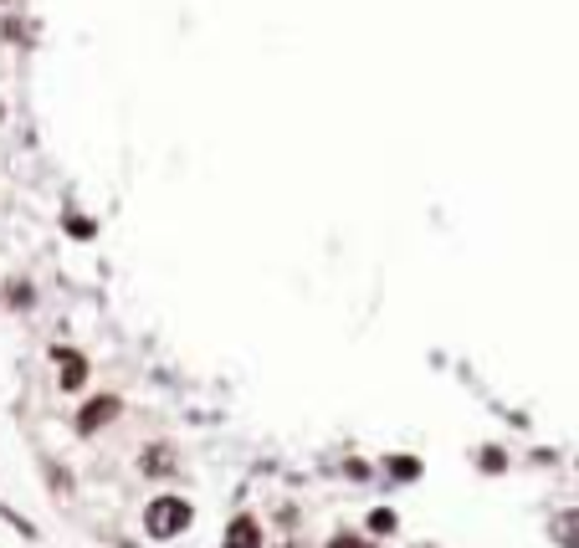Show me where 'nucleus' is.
Returning a JSON list of instances; mask_svg holds the SVG:
<instances>
[{
  "label": "nucleus",
  "mask_w": 579,
  "mask_h": 548,
  "mask_svg": "<svg viewBox=\"0 0 579 548\" xmlns=\"http://www.w3.org/2000/svg\"><path fill=\"white\" fill-rule=\"evenodd\" d=\"M221 548H262V523L251 518V512H236L226 523V538H221Z\"/></svg>",
  "instance_id": "4"
},
{
  "label": "nucleus",
  "mask_w": 579,
  "mask_h": 548,
  "mask_svg": "<svg viewBox=\"0 0 579 548\" xmlns=\"http://www.w3.org/2000/svg\"><path fill=\"white\" fill-rule=\"evenodd\" d=\"M93 231H98L93 221H83V216H67V236H77V241H93Z\"/></svg>",
  "instance_id": "10"
},
{
  "label": "nucleus",
  "mask_w": 579,
  "mask_h": 548,
  "mask_svg": "<svg viewBox=\"0 0 579 548\" xmlns=\"http://www.w3.org/2000/svg\"><path fill=\"white\" fill-rule=\"evenodd\" d=\"M282 548H298V544H282Z\"/></svg>",
  "instance_id": "13"
},
{
  "label": "nucleus",
  "mask_w": 579,
  "mask_h": 548,
  "mask_svg": "<svg viewBox=\"0 0 579 548\" xmlns=\"http://www.w3.org/2000/svg\"><path fill=\"white\" fill-rule=\"evenodd\" d=\"M385 471H390L395 482H415V477H420V456H405V451H395V456H385Z\"/></svg>",
  "instance_id": "5"
},
{
  "label": "nucleus",
  "mask_w": 579,
  "mask_h": 548,
  "mask_svg": "<svg viewBox=\"0 0 579 548\" xmlns=\"http://www.w3.org/2000/svg\"><path fill=\"white\" fill-rule=\"evenodd\" d=\"M190 523H195V508H190L185 497H175V492L154 497V503L144 508V533L154 538V544H169V538H180Z\"/></svg>",
  "instance_id": "1"
},
{
  "label": "nucleus",
  "mask_w": 579,
  "mask_h": 548,
  "mask_svg": "<svg viewBox=\"0 0 579 548\" xmlns=\"http://www.w3.org/2000/svg\"><path fill=\"white\" fill-rule=\"evenodd\" d=\"M395 528H400V518H395L390 508H374V512H370V533H379V538H390Z\"/></svg>",
  "instance_id": "8"
},
{
  "label": "nucleus",
  "mask_w": 579,
  "mask_h": 548,
  "mask_svg": "<svg viewBox=\"0 0 579 548\" xmlns=\"http://www.w3.org/2000/svg\"><path fill=\"white\" fill-rule=\"evenodd\" d=\"M323 548H374V544H370V538H359V533H333Z\"/></svg>",
  "instance_id": "11"
},
{
  "label": "nucleus",
  "mask_w": 579,
  "mask_h": 548,
  "mask_svg": "<svg viewBox=\"0 0 579 548\" xmlns=\"http://www.w3.org/2000/svg\"><path fill=\"white\" fill-rule=\"evenodd\" d=\"M52 359H57V385L62 389H83L87 385V354H77V348H67V344H57L52 348Z\"/></svg>",
  "instance_id": "3"
},
{
  "label": "nucleus",
  "mask_w": 579,
  "mask_h": 548,
  "mask_svg": "<svg viewBox=\"0 0 579 548\" xmlns=\"http://www.w3.org/2000/svg\"><path fill=\"white\" fill-rule=\"evenodd\" d=\"M482 471H508V456H502V451H482Z\"/></svg>",
  "instance_id": "12"
},
{
  "label": "nucleus",
  "mask_w": 579,
  "mask_h": 548,
  "mask_svg": "<svg viewBox=\"0 0 579 548\" xmlns=\"http://www.w3.org/2000/svg\"><path fill=\"white\" fill-rule=\"evenodd\" d=\"M139 471H149V477H165V471H175V451H169V446H149L144 462H139Z\"/></svg>",
  "instance_id": "7"
},
{
  "label": "nucleus",
  "mask_w": 579,
  "mask_h": 548,
  "mask_svg": "<svg viewBox=\"0 0 579 548\" xmlns=\"http://www.w3.org/2000/svg\"><path fill=\"white\" fill-rule=\"evenodd\" d=\"M118 415H124V400H118V395H93V400L77 410V430H83V436H93V430L113 426Z\"/></svg>",
  "instance_id": "2"
},
{
  "label": "nucleus",
  "mask_w": 579,
  "mask_h": 548,
  "mask_svg": "<svg viewBox=\"0 0 579 548\" xmlns=\"http://www.w3.org/2000/svg\"><path fill=\"white\" fill-rule=\"evenodd\" d=\"M549 533H554V544L579 548V512H559L554 523H549Z\"/></svg>",
  "instance_id": "6"
},
{
  "label": "nucleus",
  "mask_w": 579,
  "mask_h": 548,
  "mask_svg": "<svg viewBox=\"0 0 579 548\" xmlns=\"http://www.w3.org/2000/svg\"><path fill=\"white\" fill-rule=\"evenodd\" d=\"M5 292H11V307H21V313H26L31 303H37V298H31V282H11Z\"/></svg>",
  "instance_id": "9"
}]
</instances>
